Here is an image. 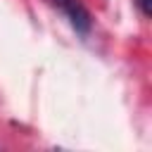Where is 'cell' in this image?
Masks as SVG:
<instances>
[{"mask_svg":"<svg viewBox=\"0 0 152 152\" xmlns=\"http://www.w3.org/2000/svg\"><path fill=\"white\" fill-rule=\"evenodd\" d=\"M135 5H138V7H140V12H142V14H145V17H147V14H150V0H135Z\"/></svg>","mask_w":152,"mask_h":152,"instance_id":"2","label":"cell"},{"mask_svg":"<svg viewBox=\"0 0 152 152\" xmlns=\"http://www.w3.org/2000/svg\"><path fill=\"white\" fill-rule=\"evenodd\" d=\"M55 7H59V12L69 19V24L76 28V33L81 36H88L90 28H93V17L90 12L81 5V0H52Z\"/></svg>","mask_w":152,"mask_h":152,"instance_id":"1","label":"cell"}]
</instances>
